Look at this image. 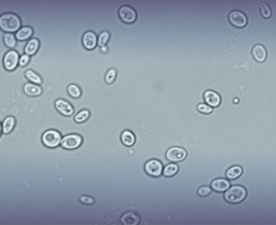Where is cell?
Masks as SVG:
<instances>
[{"instance_id": "1", "label": "cell", "mask_w": 276, "mask_h": 225, "mask_svg": "<svg viewBox=\"0 0 276 225\" xmlns=\"http://www.w3.org/2000/svg\"><path fill=\"white\" fill-rule=\"evenodd\" d=\"M21 19L14 13H4L0 16V29L6 33H14L20 30Z\"/></svg>"}, {"instance_id": "2", "label": "cell", "mask_w": 276, "mask_h": 225, "mask_svg": "<svg viewBox=\"0 0 276 225\" xmlns=\"http://www.w3.org/2000/svg\"><path fill=\"white\" fill-rule=\"evenodd\" d=\"M247 196V191L242 185H233L225 193V199L230 204H238Z\"/></svg>"}, {"instance_id": "3", "label": "cell", "mask_w": 276, "mask_h": 225, "mask_svg": "<svg viewBox=\"0 0 276 225\" xmlns=\"http://www.w3.org/2000/svg\"><path fill=\"white\" fill-rule=\"evenodd\" d=\"M62 141V137L58 131L54 130V129H50L47 130L46 133L42 135V142L47 148H56Z\"/></svg>"}, {"instance_id": "4", "label": "cell", "mask_w": 276, "mask_h": 225, "mask_svg": "<svg viewBox=\"0 0 276 225\" xmlns=\"http://www.w3.org/2000/svg\"><path fill=\"white\" fill-rule=\"evenodd\" d=\"M81 143H82V138L77 134H70V135L65 136L64 138H62V141H60L62 147L68 150L77 149L80 147Z\"/></svg>"}, {"instance_id": "5", "label": "cell", "mask_w": 276, "mask_h": 225, "mask_svg": "<svg viewBox=\"0 0 276 225\" xmlns=\"http://www.w3.org/2000/svg\"><path fill=\"white\" fill-rule=\"evenodd\" d=\"M229 20H230L231 25H233L234 27H237V28L245 27L248 22L247 16L245 15V13H243L242 11H238V10H235V11L230 12Z\"/></svg>"}, {"instance_id": "6", "label": "cell", "mask_w": 276, "mask_h": 225, "mask_svg": "<svg viewBox=\"0 0 276 225\" xmlns=\"http://www.w3.org/2000/svg\"><path fill=\"white\" fill-rule=\"evenodd\" d=\"M119 16L122 22L126 23V24H132L137 19V13L132 7L123 6L119 10Z\"/></svg>"}, {"instance_id": "7", "label": "cell", "mask_w": 276, "mask_h": 225, "mask_svg": "<svg viewBox=\"0 0 276 225\" xmlns=\"http://www.w3.org/2000/svg\"><path fill=\"white\" fill-rule=\"evenodd\" d=\"M166 157L167 160L173 163L181 162V161H184L185 158L187 157V151H185V149H182V148H178V147L171 148V149L167 150Z\"/></svg>"}, {"instance_id": "8", "label": "cell", "mask_w": 276, "mask_h": 225, "mask_svg": "<svg viewBox=\"0 0 276 225\" xmlns=\"http://www.w3.org/2000/svg\"><path fill=\"white\" fill-rule=\"evenodd\" d=\"M145 170L148 174L152 177H159L163 172V165L158 160H150L145 165Z\"/></svg>"}, {"instance_id": "9", "label": "cell", "mask_w": 276, "mask_h": 225, "mask_svg": "<svg viewBox=\"0 0 276 225\" xmlns=\"http://www.w3.org/2000/svg\"><path fill=\"white\" fill-rule=\"evenodd\" d=\"M19 61H20L19 54L15 51H9L8 53L4 55L3 66L7 70H13L16 68Z\"/></svg>"}, {"instance_id": "10", "label": "cell", "mask_w": 276, "mask_h": 225, "mask_svg": "<svg viewBox=\"0 0 276 225\" xmlns=\"http://www.w3.org/2000/svg\"><path fill=\"white\" fill-rule=\"evenodd\" d=\"M55 107L58 112L64 115H71L73 113V107L64 99H57L55 101Z\"/></svg>"}, {"instance_id": "11", "label": "cell", "mask_w": 276, "mask_h": 225, "mask_svg": "<svg viewBox=\"0 0 276 225\" xmlns=\"http://www.w3.org/2000/svg\"><path fill=\"white\" fill-rule=\"evenodd\" d=\"M97 37L93 31H87L83 35L82 38V43L83 46L87 50H93L97 45Z\"/></svg>"}, {"instance_id": "12", "label": "cell", "mask_w": 276, "mask_h": 225, "mask_svg": "<svg viewBox=\"0 0 276 225\" xmlns=\"http://www.w3.org/2000/svg\"><path fill=\"white\" fill-rule=\"evenodd\" d=\"M204 99L206 104L210 107H218L221 102V98L219 94H217L214 90H207L204 93Z\"/></svg>"}, {"instance_id": "13", "label": "cell", "mask_w": 276, "mask_h": 225, "mask_svg": "<svg viewBox=\"0 0 276 225\" xmlns=\"http://www.w3.org/2000/svg\"><path fill=\"white\" fill-rule=\"evenodd\" d=\"M252 54L253 58H255L257 61H259V63H263V61H265L266 55H268L265 47H264L263 45H261V44L255 45V46L252 47Z\"/></svg>"}, {"instance_id": "14", "label": "cell", "mask_w": 276, "mask_h": 225, "mask_svg": "<svg viewBox=\"0 0 276 225\" xmlns=\"http://www.w3.org/2000/svg\"><path fill=\"white\" fill-rule=\"evenodd\" d=\"M140 221L139 215L134 212H126L121 217V222L124 225H137Z\"/></svg>"}, {"instance_id": "15", "label": "cell", "mask_w": 276, "mask_h": 225, "mask_svg": "<svg viewBox=\"0 0 276 225\" xmlns=\"http://www.w3.org/2000/svg\"><path fill=\"white\" fill-rule=\"evenodd\" d=\"M230 188V182L225 179H216L211 182V188L217 192H225Z\"/></svg>"}, {"instance_id": "16", "label": "cell", "mask_w": 276, "mask_h": 225, "mask_svg": "<svg viewBox=\"0 0 276 225\" xmlns=\"http://www.w3.org/2000/svg\"><path fill=\"white\" fill-rule=\"evenodd\" d=\"M243 174V168L241 166H232L225 172V177L229 180H235V179L239 178Z\"/></svg>"}, {"instance_id": "17", "label": "cell", "mask_w": 276, "mask_h": 225, "mask_svg": "<svg viewBox=\"0 0 276 225\" xmlns=\"http://www.w3.org/2000/svg\"><path fill=\"white\" fill-rule=\"evenodd\" d=\"M24 92L29 96H38L42 93V90L38 84L28 83L24 86Z\"/></svg>"}, {"instance_id": "18", "label": "cell", "mask_w": 276, "mask_h": 225, "mask_svg": "<svg viewBox=\"0 0 276 225\" xmlns=\"http://www.w3.org/2000/svg\"><path fill=\"white\" fill-rule=\"evenodd\" d=\"M33 28L31 27H23V28H21L20 30H17L16 35H15V37H16L17 40H26L28 39V38H30L31 36H33Z\"/></svg>"}, {"instance_id": "19", "label": "cell", "mask_w": 276, "mask_h": 225, "mask_svg": "<svg viewBox=\"0 0 276 225\" xmlns=\"http://www.w3.org/2000/svg\"><path fill=\"white\" fill-rule=\"evenodd\" d=\"M38 49H39V41L37 39H31L26 44L24 51L25 53H26V55L29 56V55H33V54L38 51Z\"/></svg>"}, {"instance_id": "20", "label": "cell", "mask_w": 276, "mask_h": 225, "mask_svg": "<svg viewBox=\"0 0 276 225\" xmlns=\"http://www.w3.org/2000/svg\"><path fill=\"white\" fill-rule=\"evenodd\" d=\"M121 140L123 142V144H125L126 147H132L135 143V136L132 131L124 130L121 135Z\"/></svg>"}, {"instance_id": "21", "label": "cell", "mask_w": 276, "mask_h": 225, "mask_svg": "<svg viewBox=\"0 0 276 225\" xmlns=\"http://www.w3.org/2000/svg\"><path fill=\"white\" fill-rule=\"evenodd\" d=\"M15 125V119L13 117H8L4 120L3 124H2V131L4 134H9L13 129Z\"/></svg>"}, {"instance_id": "22", "label": "cell", "mask_w": 276, "mask_h": 225, "mask_svg": "<svg viewBox=\"0 0 276 225\" xmlns=\"http://www.w3.org/2000/svg\"><path fill=\"white\" fill-rule=\"evenodd\" d=\"M178 169H179V168H178V166L176 165V164L174 163L168 164V165L165 166V168L163 169V174H164L165 177H173L178 172Z\"/></svg>"}, {"instance_id": "23", "label": "cell", "mask_w": 276, "mask_h": 225, "mask_svg": "<svg viewBox=\"0 0 276 225\" xmlns=\"http://www.w3.org/2000/svg\"><path fill=\"white\" fill-rule=\"evenodd\" d=\"M25 76H26V78L28 79L29 81L33 82V84H41L42 79L40 78L39 74H37L35 71H33V70H27V71L25 72Z\"/></svg>"}, {"instance_id": "24", "label": "cell", "mask_w": 276, "mask_h": 225, "mask_svg": "<svg viewBox=\"0 0 276 225\" xmlns=\"http://www.w3.org/2000/svg\"><path fill=\"white\" fill-rule=\"evenodd\" d=\"M259 10H260L261 15L264 17V19H270L271 15H272L271 8L268 6V3H265V2H262V3L259 4Z\"/></svg>"}, {"instance_id": "25", "label": "cell", "mask_w": 276, "mask_h": 225, "mask_svg": "<svg viewBox=\"0 0 276 225\" xmlns=\"http://www.w3.org/2000/svg\"><path fill=\"white\" fill-rule=\"evenodd\" d=\"M3 41L9 47H14L15 44H16V37H15L13 33H4Z\"/></svg>"}, {"instance_id": "26", "label": "cell", "mask_w": 276, "mask_h": 225, "mask_svg": "<svg viewBox=\"0 0 276 225\" xmlns=\"http://www.w3.org/2000/svg\"><path fill=\"white\" fill-rule=\"evenodd\" d=\"M90 117V111L89 110H82L79 113H77V115L74 117V121L77 123H82L87 121Z\"/></svg>"}, {"instance_id": "27", "label": "cell", "mask_w": 276, "mask_h": 225, "mask_svg": "<svg viewBox=\"0 0 276 225\" xmlns=\"http://www.w3.org/2000/svg\"><path fill=\"white\" fill-rule=\"evenodd\" d=\"M67 90H68V94L71 97H73V98H78V97H80V95H81L80 88H79L77 85H74V84L69 85L68 88H67Z\"/></svg>"}, {"instance_id": "28", "label": "cell", "mask_w": 276, "mask_h": 225, "mask_svg": "<svg viewBox=\"0 0 276 225\" xmlns=\"http://www.w3.org/2000/svg\"><path fill=\"white\" fill-rule=\"evenodd\" d=\"M110 38V33H108V31H103V33L99 35V38H98V41H97V44L99 45V46H105L106 43L108 42V40H109Z\"/></svg>"}, {"instance_id": "29", "label": "cell", "mask_w": 276, "mask_h": 225, "mask_svg": "<svg viewBox=\"0 0 276 225\" xmlns=\"http://www.w3.org/2000/svg\"><path fill=\"white\" fill-rule=\"evenodd\" d=\"M198 110L202 113H205V114H209V113L212 112V108L208 106L207 104H200L198 106Z\"/></svg>"}, {"instance_id": "30", "label": "cell", "mask_w": 276, "mask_h": 225, "mask_svg": "<svg viewBox=\"0 0 276 225\" xmlns=\"http://www.w3.org/2000/svg\"><path fill=\"white\" fill-rule=\"evenodd\" d=\"M115 74H117V71H115L114 69H110L109 71L107 72V74H106V79H105L106 82H107V83H112L115 79Z\"/></svg>"}, {"instance_id": "31", "label": "cell", "mask_w": 276, "mask_h": 225, "mask_svg": "<svg viewBox=\"0 0 276 225\" xmlns=\"http://www.w3.org/2000/svg\"><path fill=\"white\" fill-rule=\"evenodd\" d=\"M210 192H211V188H208V186H202L198 190V194L200 196H207V195L210 194Z\"/></svg>"}, {"instance_id": "32", "label": "cell", "mask_w": 276, "mask_h": 225, "mask_svg": "<svg viewBox=\"0 0 276 225\" xmlns=\"http://www.w3.org/2000/svg\"><path fill=\"white\" fill-rule=\"evenodd\" d=\"M80 201L82 204H85V205H92V204H94L95 201H94V198H92V197L83 195V196L80 197Z\"/></svg>"}, {"instance_id": "33", "label": "cell", "mask_w": 276, "mask_h": 225, "mask_svg": "<svg viewBox=\"0 0 276 225\" xmlns=\"http://www.w3.org/2000/svg\"><path fill=\"white\" fill-rule=\"evenodd\" d=\"M28 61H29V56L25 54V55H22V57L20 58L19 64H20V65H21V66H26L27 64H28Z\"/></svg>"}, {"instance_id": "34", "label": "cell", "mask_w": 276, "mask_h": 225, "mask_svg": "<svg viewBox=\"0 0 276 225\" xmlns=\"http://www.w3.org/2000/svg\"><path fill=\"white\" fill-rule=\"evenodd\" d=\"M106 50H107V49H106V46H103V47H101V51H103V52H106Z\"/></svg>"}, {"instance_id": "35", "label": "cell", "mask_w": 276, "mask_h": 225, "mask_svg": "<svg viewBox=\"0 0 276 225\" xmlns=\"http://www.w3.org/2000/svg\"><path fill=\"white\" fill-rule=\"evenodd\" d=\"M1 131H2V128H1V124H0V134H1Z\"/></svg>"}]
</instances>
